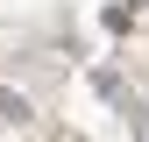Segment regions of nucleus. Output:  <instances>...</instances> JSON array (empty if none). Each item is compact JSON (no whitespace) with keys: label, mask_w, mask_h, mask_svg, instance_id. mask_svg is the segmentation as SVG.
Listing matches in <instances>:
<instances>
[{"label":"nucleus","mask_w":149,"mask_h":142,"mask_svg":"<svg viewBox=\"0 0 149 142\" xmlns=\"http://www.w3.org/2000/svg\"><path fill=\"white\" fill-rule=\"evenodd\" d=\"M0 121H29V100L22 93H0Z\"/></svg>","instance_id":"1"}]
</instances>
